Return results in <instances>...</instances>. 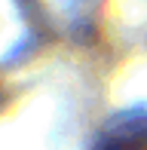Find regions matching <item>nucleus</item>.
Wrapping results in <instances>:
<instances>
[{
  "mask_svg": "<svg viewBox=\"0 0 147 150\" xmlns=\"http://www.w3.org/2000/svg\"><path fill=\"white\" fill-rule=\"evenodd\" d=\"M95 150H147V122L144 117L126 120L119 126H113Z\"/></svg>",
  "mask_w": 147,
  "mask_h": 150,
  "instance_id": "obj_1",
  "label": "nucleus"
}]
</instances>
